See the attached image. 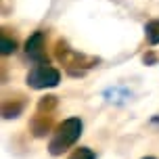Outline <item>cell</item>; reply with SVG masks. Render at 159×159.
Wrapping results in <instances>:
<instances>
[{"label":"cell","mask_w":159,"mask_h":159,"mask_svg":"<svg viewBox=\"0 0 159 159\" xmlns=\"http://www.w3.org/2000/svg\"><path fill=\"white\" fill-rule=\"evenodd\" d=\"M82 134V121L78 117H69L65 119L61 126L57 128L55 136L50 140V153L52 155H61L63 151H67L75 140L80 138Z\"/></svg>","instance_id":"6da1fadb"},{"label":"cell","mask_w":159,"mask_h":159,"mask_svg":"<svg viewBox=\"0 0 159 159\" xmlns=\"http://www.w3.org/2000/svg\"><path fill=\"white\" fill-rule=\"evenodd\" d=\"M59 80H61L59 71L46 63H38L27 73V84L32 88H52L59 84Z\"/></svg>","instance_id":"7a4b0ae2"},{"label":"cell","mask_w":159,"mask_h":159,"mask_svg":"<svg viewBox=\"0 0 159 159\" xmlns=\"http://www.w3.org/2000/svg\"><path fill=\"white\" fill-rule=\"evenodd\" d=\"M44 34L42 32H36L32 36V38L25 42V52L30 55V59H34V61H42V57H44Z\"/></svg>","instance_id":"3957f363"},{"label":"cell","mask_w":159,"mask_h":159,"mask_svg":"<svg viewBox=\"0 0 159 159\" xmlns=\"http://www.w3.org/2000/svg\"><path fill=\"white\" fill-rule=\"evenodd\" d=\"M144 34H147V40H149L151 44H159V19H155V21H151V23H147Z\"/></svg>","instance_id":"277c9868"},{"label":"cell","mask_w":159,"mask_h":159,"mask_svg":"<svg viewBox=\"0 0 159 159\" xmlns=\"http://www.w3.org/2000/svg\"><path fill=\"white\" fill-rule=\"evenodd\" d=\"M67 159H94V153L90 149H75Z\"/></svg>","instance_id":"5b68a950"},{"label":"cell","mask_w":159,"mask_h":159,"mask_svg":"<svg viewBox=\"0 0 159 159\" xmlns=\"http://www.w3.org/2000/svg\"><path fill=\"white\" fill-rule=\"evenodd\" d=\"M13 50H15V42L8 40L7 36H2V55H8V52H13Z\"/></svg>","instance_id":"8992f818"},{"label":"cell","mask_w":159,"mask_h":159,"mask_svg":"<svg viewBox=\"0 0 159 159\" xmlns=\"http://www.w3.org/2000/svg\"><path fill=\"white\" fill-rule=\"evenodd\" d=\"M144 159H153V157H144Z\"/></svg>","instance_id":"52a82bcc"}]
</instances>
